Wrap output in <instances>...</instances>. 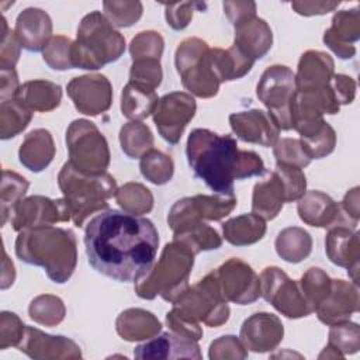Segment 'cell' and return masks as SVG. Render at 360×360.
Segmentation results:
<instances>
[{
	"mask_svg": "<svg viewBox=\"0 0 360 360\" xmlns=\"http://www.w3.org/2000/svg\"><path fill=\"white\" fill-rule=\"evenodd\" d=\"M89 264L120 283H136L152 267L159 233L153 222L118 210H104L84 229Z\"/></svg>",
	"mask_w": 360,
	"mask_h": 360,
	"instance_id": "cell-1",
	"label": "cell"
},
{
	"mask_svg": "<svg viewBox=\"0 0 360 360\" xmlns=\"http://www.w3.org/2000/svg\"><path fill=\"white\" fill-rule=\"evenodd\" d=\"M186 155L194 176L218 194H235V180L266 172L264 162L256 152L239 149L232 135H219L207 128L190 132Z\"/></svg>",
	"mask_w": 360,
	"mask_h": 360,
	"instance_id": "cell-2",
	"label": "cell"
},
{
	"mask_svg": "<svg viewBox=\"0 0 360 360\" xmlns=\"http://www.w3.org/2000/svg\"><path fill=\"white\" fill-rule=\"evenodd\" d=\"M17 257L45 270L56 284L66 283L77 264V240L73 231L53 225L18 232L14 243Z\"/></svg>",
	"mask_w": 360,
	"mask_h": 360,
	"instance_id": "cell-3",
	"label": "cell"
},
{
	"mask_svg": "<svg viewBox=\"0 0 360 360\" xmlns=\"http://www.w3.org/2000/svg\"><path fill=\"white\" fill-rule=\"evenodd\" d=\"M58 186L63 193V201L70 222L82 228L94 212L108 210V200L118 190L115 179L108 173H83L66 162L59 174Z\"/></svg>",
	"mask_w": 360,
	"mask_h": 360,
	"instance_id": "cell-4",
	"label": "cell"
},
{
	"mask_svg": "<svg viewBox=\"0 0 360 360\" xmlns=\"http://www.w3.org/2000/svg\"><path fill=\"white\" fill-rule=\"evenodd\" d=\"M125 52V38L100 11L86 14L72 44L73 68L97 70L117 62Z\"/></svg>",
	"mask_w": 360,
	"mask_h": 360,
	"instance_id": "cell-5",
	"label": "cell"
},
{
	"mask_svg": "<svg viewBox=\"0 0 360 360\" xmlns=\"http://www.w3.org/2000/svg\"><path fill=\"white\" fill-rule=\"evenodd\" d=\"M195 255L181 243H166L162 253L148 273L135 283V292L142 300L160 295L167 302H174L188 287V278Z\"/></svg>",
	"mask_w": 360,
	"mask_h": 360,
	"instance_id": "cell-6",
	"label": "cell"
},
{
	"mask_svg": "<svg viewBox=\"0 0 360 360\" xmlns=\"http://www.w3.org/2000/svg\"><path fill=\"white\" fill-rule=\"evenodd\" d=\"M210 49L201 38L188 37L179 44L174 53V66L183 87L200 98L217 96L221 86L211 62Z\"/></svg>",
	"mask_w": 360,
	"mask_h": 360,
	"instance_id": "cell-7",
	"label": "cell"
},
{
	"mask_svg": "<svg viewBox=\"0 0 360 360\" xmlns=\"http://www.w3.org/2000/svg\"><path fill=\"white\" fill-rule=\"evenodd\" d=\"M181 318L191 322H202L210 328H218L229 319V305L222 297L214 270L197 284L188 285L173 302L172 308Z\"/></svg>",
	"mask_w": 360,
	"mask_h": 360,
	"instance_id": "cell-8",
	"label": "cell"
},
{
	"mask_svg": "<svg viewBox=\"0 0 360 360\" xmlns=\"http://www.w3.org/2000/svg\"><path fill=\"white\" fill-rule=\"evenodd\" d=\"M69 163L83 173H104L110 166V149L105 136L94 122L79 118L66 129Z\"/></svg>",
	"mask_w": 360,
	"mask_h": 360,
	"instance_id": "cell-9",
	"label": "cell"
},
{
	"mask_svg": "<svg viewBox=\"0 0 360 360\" xmlns=\"http://www.w3.org/2000/svg\"><path fill=\"white\" fill-rule=\"evenodd\" d=\"M295 93V75L288 66L271 65L256 86L257 98L267 107L280 131L292 129L291 100Z\"/></svg>",
	"mask_w": 360,
	"mask_h": 360,
	"instance_id": "cell-10",
	"label": "cell"
},
{
	"mask_svg": "<svg viewBox=\"0 0 360 360\" xmlns=\"http://www.w3.org/2000/svg\"><path fill=\"white\" fill-rule=\"evenodd\" d=\"M259 278L262 297L285 318L298 319L312 314L298 281L291 280L280 267H266Z\"/></svg>",
	"mask_w": 360,
	"mask_h": 360,
	"instance_id": "cell-11",
	"label": "cell"
},
{
	"mask_svg": "<svg viewBox=\"0 0 360 360\" xmlns=\"http://www.w3.org/2000/svg\"><path fill=\"white\" fill-rule=\"evenodd\" d=\"M195 110L197 103L190 93L172 91L160 97L152 114L159 135L170 145L179 143Z\"/></svg>",
	"mask_w": 360,
	"mask_h": 360,
	"instance_id": "cell-12",
	"label": "cell"
},
{
	"mask_svg": "<svg viewBox=\"0 0 360 360\" xmlns=\"http://www.w3.org/2000/svg\"><path fill=\"white\" fill-rule=\"evenodd\" d=\"M222 297L228 302L248 305L259 300L260 278L242 259L231 257L214 270Z\"/></svg>",
	"mask_w": 360,
	"mask_h": 360,
	"instance_id": "cell-13",
	"label": "cell"
},
{
	"mask_svg": "<svg viewBox=\"0 0 360 360\" xmlns=\"http://www.w3.org/2000/svg\"><path fill=\"white\" fill-rule=\"evenodd\" d=\"M8 221L15 232H21L70 219L63 197L52 200L44 195H30L13 208Z\"/></svg>",
	"mask_w": 360,
	"mask_h": 360,
	"instance_id": "cell-14",
	"label": "cell"
},
{
	"mask_svg": "<svg viewBox=\"0 0 360 360\" xmlns=\"http://www.w3.org/2000/svg\"><path fill=\"white\" fill-rule=\"evenodd\" d=\"M66 91L75 108L84 115L96 117L110 110L112 104V86L107 76L100 73L73 77Z\"/></svg>",
	"mask_w": 360,
	"mask_h": 360,
	"instance_id": "cell-15",
	"label": "cell"
},
{
	"mask_svg": "<svg viewBox=\"0 0 360 360\" xmlns=\"http://www.w3.org/2000/svg\"><path fill=\"white\" fill-rule=\"evenodd\" d=\"M297 212L300 219L314 228L330 229L335 226H347L356 229L359 221L352 219L330 195L311 190L298 200Z\"/></svg>",
	"mask_w": 360,
	"mask_h": 360,
	"instance_id": "cell-16",
	"label": "cell"
},
{
	"mask_svg": "<svg viewBox=\"0 0 360 360\" xmlns=\"http://www.w3.org/2000/svg\"><path fill=\"white\" fill-rule=\"evenodd\" d=\"M17 349L35 360L80 359V346L62 335H49L34 326H25L24 336Z\"/></svg>",
	"mask_w": 360,
	"mask_h": 360,
	"instance_id": "cell-17",
	"label": "cell"
},
{
	"mask_svg": "<svg viewBox=\"0 0 360 360\" xmlns=\"http://www.w3.org/2000/svg\"><path fill=\"white\" fill-rule=\"evenodd\" d=\"M229 125L236 138L260 146H273L280 135V128L269 111L259 108L231 114Z\"/></svg>",
	"mask_w": 360,
	"mask_h": 360,
	"instance_id": "cell-18",
	"label": "cell"
},
{
	"mask_svg": "<svg viewBox=\"0 0 360 360\" xmlns=\"http://www.w3.org/2000/svg\"><path fill=\"white\" fill-rule=\"evenodd\" d=\"M284 338L280 318L270 312H256L246 318L240 326L239 339L248 350L267 353L274 350Z\"/></svg>",
	"mask_w": 360,
	"mask_h": 360,
	"instance_id": "cell-19",
	"label": "cell"
},
{
	"mask_svg": "<svg viewBox=\"0 0 360 360\" xmlns=\"http://www.w3.org/2000/svg\"><path fill=\"white\" fill-rule=\"evenodd\" d=\"M134 357L141 360L197 359L202 357L198 342L172 330L156 335L134 349Z\"/></svg>",
	"mask_w": 360,
	"mask_h": 360,
	"instance_id": "cell-20",
	"label": "cell"
},
{
	"mask_svg": "<svg viewBox=\"0 0 360 360\" xmlns=\"http://www.w3.org/2000/svg\"><path fill=\"white\" fill-rule=\"evenodd\" d=\"M360 295L357 284L345 280H332L330 291L315 309L318 319L330 326L350 321L352 315L359 311Z\"/></svg>",
	"mask_w": 360,
	"mask_h": 360,
	"instance_id": "cell-21",
	"label": "cell"
},
{
	"mask_svg": "<svg viewBox=\"0 0 360 360\" xmlns=\"http://www.w3.org/2000/svg\"><path fill=\"white\" fill-rule=\"evenodd\" d=\"M325 253L333 264L347 269V274L352 281L357 284L360 239L356 229L347 226H335L328 229L325 238Z\"/></svg>",
	"mask_w": 360,
	"mask_h": 360,
	"instance_id": "cell-22",
	"label": "cell"
},
{
	"mask_svg": "<svg viewBox=\"0 0 360 360\" xmlns=\"http://www.w3.org/2000/svg\"><path fill=\"white\" fill-rule=\"evenodd\" d=\"M360 38V13L357 7L336 11L332 25L323 34V44L340 59L356 55L354 42Z\"/></svg>",
	"mask_w": 360,
	"mask_h": 360,
	"instance_id": "cell-23",
	"label": "cell"
},
{
	"mask_svg": "<svg viewBox=\"0 0 360 360\" xmlns=\"http://www.w3.org/2000/svg\"><path fill=\"white\" fill-rule=\"evenodd\" d=\"M14 34L21 48L28 52H41L52 39V20L45 10L27 7L17 15Z\"/></svg>",
	"mask_w": 360,
	"mask_h": 360,
	"instance_id": "cell-24",
	"label": "cell"
},
{
	"mask_svg": "<svg viewBox=\"0 0 360 360\" xmlns=\"http://www.w3.org/2000/svg\"><path fill=\"white\" fill-rule=\"evenodd\" d=\"M335 62L326 52L309 49L298 60L295 90H322L330 84Z\"/></svg>",
	"mask_w": 360,
	"mask_h": 360,
	"instance_id": "cell-25",
	"label": "cell"
},
{
	"mask_svg": "<svg viewBox=\"0 0 360 360\" xmlns=\"http://www.w3.org/2000/svg\"><path fill=\"white\" fill-rule=\"evenodd\" d=\"M232 45L256 62L257 59H262L273 45L271 28L263 18L256 15L235 27Z\"/></svg>",
	"mask_w": 360,
	"mask_h": 360,
	"instance_id": "cell-26",
	"label": "cell"
},
{
	"mask_svg": "<svg viewBox=\"0 0 360 360\" xmlns=\"http://www.w3.org/2000/svg\"><path fill=\"white\" fill-rule=\"evenodd\" d=\"M55 152L56 148L52 134L45 128H37L28 132L22 139L18 149V159L25 169L39 173L51 165Z\"/></svg>",
	"mask_w": 360,
	"mask_h": 360,
	"instance_id": "cell-27",
	"label": "cell"
},
{
	"mask_svg": "<svg viewBox=\"0 0 360 360\" xmlns=\"http://www.w3.org/2000/svg\"><path fill=\"white\" fill-rule=\"evenodd\" d=\"M115 330L127 342H145L160 333L162 323L150 311L128 308L117 316Z\"/></svg>",
	"mask_w": 360,
	"mask_h": 360,
	"instance_id": "cell-28",
	"label": "cell"
},
{
	"mask_svg": "<svg viewBox=\"0 0 360 360\" xmlns=\"http://www.w3.org/2000/svg\"><path fill=\"white\" fill-rule=\"evenodd\" d=\"M285 201V190L281 179L273 170L267 177L257 181L252 193V212L264 221L274 219Z\"/></svg>",
	"mask_w": 360,
	"mask_h": 360,
	"instance_id": "cell-29",
	"label": "cell"
},
{
	"mask_svg": "<svg viewBox=\"0 0 360 360\" xmlns=\"http://www.w3.org/2000/svg\"><path fill=\"white\" fill-rule=\"evenodd\" d=\"M17 98L32 111L48 112L59 107L62 101V87L45 79L28 80L20 86Z\"/></svg>",
	"mask_w": 360,
	"mask_h": 360,
	"instance_id": "cell-30",
	"label": "cell"
},
{
	"mask_svg": "<svg viewBox=\"0 0 360 360\" xmlns=\"http://www.w3.org/2000/svg\"><path fill=\"white\" fill-rule=\"evenodd\" d=\"M158 101L153 89L129 80L121 93V112L131 121H142L153 114Z\"/></svg>",
	"mask_w": 360,
	"mask_h": 360,
	"instance_id": "cell-31",
	"label": "cell"
},
{
	"mask_svg": "<svg viewBox=\"0 0 360 360\" xmlns=\"http://www.w3.org/2000/svg\"><path fill=\"white\" fill-rule=\"evenodd\" d=\"M266 229V221L253 212L229 218L222 224V235L233 246H249L259 242Z\"/></svg>",
	"mask_w": 360,
	"mask_h": 360,
	"instance_id": "cell-32",
	"label": "cell"
},
{
	"mask_svg": "<svg viewBox=\"0 0 360 360\" xmlns=\"http://www.w3.org/2000/svg\"><path fill=\"white\" fill-rule=\"evenodd\" d=\"M210 56L221 83L238 80L246 76L255 65V60L242 53L235 45L228 49L211 48Z\"/></svg>",
	"mask_w": 360,
	"mask_h": 360,
	"instance_id": "cell-33",
	"label": "cell"
},
{
	"mask_svg": "<svg viewBox=\"0 0 360 360\" xmlns=\"http://www.w3.org/2000/svg\"><path fill=\"white\" fill-rule=\"evenodd\" d=\"M360 349V328L356 322L345 321L330 325L328 345L319 354V359H343L354 354Z\"/></svg>",
	"mask_w": 360,
	"mask_h": 360,
	"instance_id": "cell-34",
	"label": "cell"
},
{
	"mask_svg": "<svg viewBox=\"0 0 360 360\" xmlns=\"http://www.w3.org/2000/svg\"><path fill=\"white\" fill-rule=\"evenodd\" d=\"M277 255L287 263H300L312 252V238L300 226H288L278 232L276 242Z\"/></svg>",
	"mask_w": 360,
	"mask_h": 360,
	"instance_id": "cell-35",
	"label": "cell"
},
{
	"mask_svg": "<svg viewBox=\"0 0 360 360\" xmlns=\"http://www.w3.org/2000/svg\"><path fill=\"white\" fill-rule=\"evenodd\" d=\"M32 120V110L14 97L0 103V138L11 139L21 134Z\"/></svg>",
	"mask_w": 360,
	"mask_h": 360,
	"instance_id": "cell-36",
	"label": "cell"
},
{
	"mask_svg": "<svg viewBox=\"0 0 360 360\" xmlns=\"http://www.w3.org/2000/svg\"><path fill=\"white\" fill-rule=\"evenodd\" d=\"M120 145L122 152L131 159H141L153 148V134L149 127L141 121H129L120 129Z\"/></svg>",
	"mask_w": 360,
	"mask_h": 360,
	"instance_id": "cell-37",
	"label": "cell"
},
{
	"mask_svg": "<svg viewBox=\"0 0 360 360\" xmlns=\"http://www.w3.org/2000/svg\"><path fill=\"white\" fill-rule=\"evenodd\" d=\"M115 201L124 212L141 217L148 214L153 208V194L142 183L128 181L118 187L115 193Z\"/></svg>",
	"mask_w": 360,
	"mask_h": 360,
	"instance_id": "cell-38",
	"label": "cell"
},
{
	"mask_svg": "<svg viewBox=\"0 0 360 360\" xmlns=\"http://www.w3.org/2000/svg\"><path fill=\"white\" fill-rule=\"evenodd\" d=\"M173 240L181 243L194 255L215 250L222 245V238L219 236V233L205 222L194 225L181 232L173 233Z\"/></svg>",
	"mask_w": 360,
	"mask_h": 360,
	"instance_id": "cell-39",
	"label": "cell"
},
{
	"mask_svg": "<svg viewBox=\"0 0 360 360\" xmlns=\"http://www.w3.org/2000/svg\"><path fill=\"white\" fill-rule=\"evenodd\" d=\"M30 187L28 180L11 170L4 169L1 176V190H0V215H1V226L10 218L13 208L24 198L27 190Z\"/></svg>",
	"mask_w": 360,
	"mask_h": 360,
	"instance_id": "cell-40",
	"label": "cell"
},
{
	"mask_svg": "<svg viewBox=\"0 0 360 360\" xmlns=\"http://www.w3.org/2000/svg\"><path fill=\"white\" fill-rule=\"evenodd\" d=\"M139 170L148 181L156 186H163L172 180L174 163L169 155L152 148L141 156Z\"/></svg>",
	"mask_w": 360,
	"mask_h": 360,
	"instance_id": "cell-41",
	"label": "cell"
},
{
	"mask_svg": "<svg viewBox=\"0 0 360 360\" xmlns=\"http://www.w3.org/2000/svg\"><path fill=\"white\" fill-rule=\"evenodd\" d=\"M191 198L202 221H221L228 217L238 204L235 194H197Z\"/></svg>",
	"mask_w": 360,
	"mask_h": 360,
	"instance_id": "cell-42",
	"label": "cell"
},
{
	"mask_svg": "<svg viewBox=\"0 0 360 360\" xmlns=\"http://www.w3.org/2000/svg\"><path fill=\"white\" fill-rule=\"evenodd\" d=\"M28 314L30 318L39 325L56 326L65 319L66 307L59 297L41 294L30 302Z\"/></svg>",
	"mask_w": 360,
	"mask_h": 360,
	"instance_id": "cell-43",
	"label": "cell"
},
{
	"mask_svg": "<svg viewBox=\"0 0 360 360\" xmlns=\"http://www.w3.org/2000/svg\"><path fill=\"white\" fill-rule=\"evenodd\" d=\"M298 284L308 305L311 307L312 312H315L318 305L329 294L332 278L321 267H309L298 280Z\"/></svg>",
	"mask_w": 360,
	"mask_h": 360,
	"instance_id": "cell-44",
	"label": "cell"
},
{
	"mask_svg": "<svg viewBox=\"0 0 360 360\" xmlns=\"http://www.w3.org/2000/svg\"><path fill=\"white\" fill-rule=\"evenodd\" d=\"M104 15L107 20L118 28L132 27L142 17L143 6L141 1L132 0H111L104 1Z\"/></svg>",
	"mask_w": 360,
	"mask_h": 360,
	"instance_id": "cell-45",
	"label": "cell"
},
{
	"mask_svg": "<svg viewBox=\"0 0 360 360\" xmlns=\"http://www.w3.org/2000/svg\"><path fill=\"white\" fill-rule=\"evenodd\" d=\"M165 49L163 37L158 31H141L138 32L131 44H129V53L134 60L142 59H156L160 60Z\"/></svg>",
	"mask_w": 360,
	"mask_h": 360,
	"instance_id": "cell-46",
	"label": "cell"
},
{
	"mask_svg": "<svg viewBox=\"0 0 360 360\" xmlns=\"http://www.w3.org/2000/svg\"><path fill=\"white\" fill-rule=\"evenodd\" d=\"M300 141L305 153L311 160L322 159L335 150L336 132L328 122H325L316 132L308 136L300 138Z\"/></svg>",
	"mask_w": 360,
	"mask_h": 360,
	"instance_id": "cell-47",
	"label": "cell"
},
{
	"mask_svg": "<svg viewBox=\"0 0 360 360\" xmlns=\"http://www.w3.org/2000/svg\"><path fill=\"white\" fill-rule=\"evenodd\" d=\"M72 44L73 41L69 37H65V35L52 37L46 48L42 51L44 62L53 70L73 69Z\"/></svg>",
	"mask_w": 360,
	"mask_h": 360,
	"instance_id": "cell-48",
	"label": "cell"
},
{
	"mask_svg": "<svg viewBox=\"0 0 360 360\" xmlns=\"http://www.w3.org/2000/svg\"><path fill=\"white\" fill-rule=\"evenodd\" d=\"M273 155L276 158V163L288 165L298 169H304L311 163V159L301 145V141L297 138H278L273 145Z\"/></svg>",
	"mask_w": 360,
	"mask_h": 360,
	"instance_id": "cell-49",
	"label": "cell"
},
{
	"mask_svg": "<svg viewBox=\"0 0 360 360\" xmlns=\"http://www.w3.org/2000/svg\"><path fill=\"white\" fill-rule=\"evenodd\" d=\"M274 172L278 174L284 184L285 201L292 202L298 201L307 191V177L304 172L298 167L276 163Z\"/></svg>",
	"mask_w": 360,
	"mask_h": 360,
	"instance_id": "cell-50",
	"label": "cell"
},
{
	"mask_svg": "<svg viewBox=\"0 0 360 360\" xmlns=\"http://www.w3.org/2000/svg\"><path fill=\"white\" fill-rule=\"evenodd\" d=\"M163 72L160 60L156 59H142L134 60L129 69V80L143 84L150 89H158L162 83Z\"/></svg>",
	"mask_w": 360,
	"mask_h": 360,
	"instance_id": "cell-51",
	"label": "cell"
},
{
	"mask_svg": "<svg viewBox=\"0 0 360 360\" xmlns=\"http://www.w3.org/2000/svg\"><path fill=\"white\" fill-rule=\"evenodd\" d=\"M165 18L170 28L176 31L184 30L191 18L195 10H204L205 3L198 1H180V3H165Z\"/></svg>",
	"mask_w": 360,
	"mask_h": 360,
	"instance_id": "cell-52",
	"label": "cell"
},
{
	"mask_svg": "<svg viewBox=\"0 0 360 360\" xmlns=\"http://www.w3.org/2000/svg\"><path fill=\"white\" fill-rule=\"evenodd\" d=\"M208 357L211 360H226V359H246L248 349L233 335H225L211 342L208 349Z\"/></svg>",
	"mask_w": 360,
	"mask_h": 360,
	"instance_id": "cell-53",
	"label": "cell"
},
{
	"mask_svg": "<svg viewBox=\"0 0 360 360\" xmlns=\"http://www.w3.org/2000/svg\"><path fill=\"white\" fill-rule=\"evenodd\" d=\"M25 326L20 316L10 311H1L0 314V349L6 350L13 346H18L24 332Z\"/></svg>",
	"mask_w": 360,
	"mask_h": 360,
	"instance_id": "cell-54",
	"label": "cell"
},
{
	"mask_svg": "<svg viewBox=\"0 0 360 360\" xmlns=\"http://www.w3.org/2000/svg\"><path fill=\"white\" fill-rule=\"evenodd\" d=\"M1 39H0V69H14L20 59L21 45L7 25V20L1 15Z\"/></svg>",
	"mask_w": 360,
	"mask_h": 360,
	"instance_id": "cell-55",
	"label": "cell"
},
{
	"mask_svg": "<svg viewBox=\"0 0 360 360\" xmlns=\"http://www.w3.org/2000/svg\"><path fill=\"white\" fill-rule=\"evenodd\" d=\"M166 325L169 326V329L174 333H179L181 336H186L188 339L193 340H200L202 338V328L200 326V323L197 322H191L187 321L184 318H181L179 314H176L173 309H170L166 314Z\"/></svg>",
	"mask_w": 360,
	"mask_h": 360,
	"instance_id": "cell-56",
	"label": "cell"
},
{
	"mask_svg": "<svg viewBox=\"0 0 360 360\" xmlns=\"http://www.w3.org/2000/svg\"><path fill=\"white\" fill-rule=\"evenodd\" d=\"M224 13L235 27L242 22L256 17V3L255 1H224Z\"/></svg>",
	"mask_w": 360,
	"mask_h": 360,
	"instance_id": "cell-57",
	"label": "cell"
},
{
	"mask_svg": "<svg viewBox=\"0 0 360 360\" xmlns=\"http://www.w3.org/2000/svg\"><path fill=\"white\" fill-rule=\"evenodd\" d=\"M330 87L339 105H346L353 103L356 97V89H357L353 77L342 73H338V75L335 73L330 80Z\"/></svg>",
	"mask_w": 360,
	"mask_h": 360,
	"instance_id": "cell-58",
	"label": "cell"
},
{
	"mask_svg": "<svg viewBox=\"0 0 360 360\" xmlns=\"http://www.w3.org/2000/svg\"><path fill=\"white\" fill-rule=\"evenodd\" d=\"M340 3L338 1H292L291 8L304 17L311 15H322L329 11H333L338 8Z\"/></svg>",
	"mask_w": 360,
	"mask_h": 360,
	"instance_id": "cell-59",
	"label": "cell"
},
{
	"mask_svg": "<svg viewBox=\"0 0 360 360\" xmlns=\"http://www.w3.org/2000/svg\"><path fill=\"white\" fill-rule=\"evenodd\" d=\"M20 90L18 75L15 69H0V100L6 101L17 97Z\"/></svg>",
	"mask_w": 360,
	"mask_h": 360,
	"instance_id": "cell-60",
	"label": "cell"
},
{
	"mask_svg": "<svg viewBox=\"0 0 360 360\" xmlns=\"http://www.w3.org/2000/svg\"><path fill=\"white\" fill-rule=\"evenodd\" d=\"M342 210L354 221H359L360 218V188L359 187H353L352 190H349L342 202H340Z\"/></svg>",
	"mask_w": 360,
	"mask_h": 360,
	"instance_id": "cell-61",
	"label": "cell"
},
{
	"mask_svg": "<svg viewBox=\"0 0 360 360\" xmlns=\"http://www.w3.org/2000/svg\"><path fill=\"white\" fill-rule=\"evenodd\" d=\"M15 280V270L13 262L8 259L6 250L3 249V262H1V290H7L13 285Z\"/></svg>",
	"mask_w": 360,
	"mask_h": 360,
	"instance_id": "cell-62",
	"label": "cell"
}]
</instances>
